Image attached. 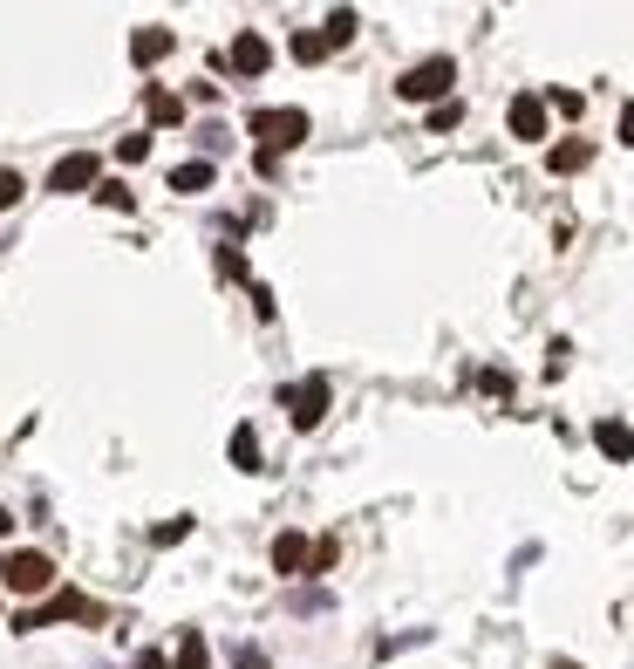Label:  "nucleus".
I'll use <instances>...</instances> for the list:
<instances>
[{
	"label": "nucleus",
	"instance_id": "nucleus-1",
	"mask_svg": "<svg viewBox=\"0 0 634 669\" xmlns=\"http://www.w3.org/2000/svg\"><path fill=\"white\" fill-rule=\"evenodd\" d=\"M48 622H103V608H96L89 594L62 588V594H55V601H41V608H21V615H14V629H21V635L48 629Z\"/></svg>",
	"mask_w": 634,
	"mask_h": 669
},
{
	"label": "nucleus",
	"instance_id": "nucleus-2",
	"mask_svg": "<svg viewBox=\"0 0 634 669\" xmlns=\"http://www.w3.org/2000/svg\"><path fill=\"white\" fill-rule=\"evenodd\" d=\"M450 82H457V62H450V55H430V62L403 69L396 96H403V103H450Z\"/></svg>",
	"mask_w": 634,
	"mask_h": 669
},
{
	"label": "nucleus",
	"instance_id": "nucleus-3",
	"mask_svg": "<svg viewBox=\"0 0 634 669\" xmlns=\"http://www.w3.org/2000/svg\"><path fill=\"white\" fill-rule=\"evenodd\" d=\"M246 130L260 137V158H280V151L307 144V110H253Z\"/></svg>",
	"mask_w": 634,
	"mask_h": 669
},
{
	"label": "nucleus",
	"instance_id": "nucleus-4",
	"mask_svg": "<svg viewBox=\"0 0 634 669\" xmlns=\"http://www.w3.org/2000/svg\"><path fill=\"white\" fill-rule=\"evenodd\" d=\"M0 581H7L14 594H48V588H55V560L35 553V547H21V553H7V560H0Z\"/></svg>",
	"mask_w": 634,
	"mask_h": 669
},
{
	"label": "nucleus",
	"instance_id": "nucleus-5",
	"mask_svg": "<svg viewBox=\"0 0 634 669\" xmlns=\"http://www.w3.org/2000/svg\"><path fill=\"white\" fill-rule=\"evenodd\" d=\"M219 69H232V76H266V69H273V41H266L260 28L232 35V48L219 55Z\"/></svg>",
	"mask_w": 634,
	"mask_h": 669
},
{
	"label": "nucleus",
	"instance_id": "nucleus-6",
	"mask_svg": "<svg viewBox=\"0 0 634 669\" xmlns=\"http://www.w3.org/2000/svg\"><path fill=\"white\" fill-rule=\"evenodd\" d=\"M96 178H103V158L96 151H69L48 171V192H96Z\"/></svg>",
	"mask_w": 634,
	"mask_h": 669
},
{
	"label": "nucleus",
	"instance_id": "nucleus-7",
	"mask_svg": "<svg viewBox=\"0 0 634 669\" xmlns=\"http://www.w3.org/2000/svg\"><path fill=\"white\" fill-rule=\"evenodd\" d=\"M287 410H294V431H314L321 417H328V376H307L287 390Z\"/></svg>",
	"mask_w": 634,
	"mask_h": 669
},
{
	"label": "nucleus",
	"instance_id": "nucleus-8",
	"mask_svg": "<svg viewBox=\"0 0 634 669\" xmlns=\"http://www.w3.org/2000/svg\"><path fill=\"white\" fill-rule=\"evenodd\" d=\"M512 137H525V144H539L546 137V96H512Z\"/></svg>",
	"mask_w": 634,
	"mask_h": 669
},
{
	"label": "nucleus",
	"instance_id": "nucleus-9",
	"mask_svg": "<svg viewBox=\"0 0 634 669\" xmlns=\"http://www.w3.org/2000/svg\"><path fill=\"white\" fill-rule=\"evenodd\" d=\"M587 164H594V144H587V137H566V144L546 151V171H553V178H573V171H587Z\"/></svg>",
	"mask_w": 634,
	"mask_h": 669
},
{
	"label": "nucleus",
	"instance_id": "nucleus-10",
	"mask_svg": "<svg viewBox=\"0 0 634 669\" xmlns=\"http://www.w3.org/2000/svg\"><path fill=\"white\" fill-rule=\"evenodd\" d=\"M307 553H314L307 533H280L273 540V574H307Z\"/></svg>",
	"mask_w": 634,
	"mask_h": 669
},
{
	"label": "nucleus",
	"instance_id": "nucleus-11",
	"mask_svg": "<svg viewBox=\"0 0 634 669\" xmlns=\"http://www.w3.org/2000/svg\"><path fill=\"white\" fill-rule=\"evenodd\" d=\"M164 55H171V28H137V35H130V62H137V69L164 62Z\"/></svg>",
	"mask_w": 634,
	"mask_h": 669
},
{
	"label": "nucleus",
	"instance_id": "nucleus-12",
	"mask_svg": "<svg viewBox=\"0 0 634 669\" xmlns=\"http://www.w3.org/2000/svg\"><path fill=\"white\" fill-rule=\"evenodd\" d=\"M594 444L607 451V458H614V465H628V458H634V431L621 424V417H607V424H594Z\"/></svg>",
	"mask_w": 634,
	"mask_h": 669
},
{
	"label": "nucleus",
	"instance_id": "nucleus-13",
	"mask_svg": "<svg viewBox=\"0 0 634 669\" xmlns=\"http://www.w3.org/2000/svg\"><path fill=\"white\" fill-rule=\"evenodd\" d=\"M232 465H239V472H266L260 465V431H253V424L232 431Z\"/></svg>",
	"mask_w": 634,
	"mask_h": 669
},
{
	"label": "nucleus",
	"instance_id": "nucleus-14",
	"mask_svg": "<svg viewBox=\"0 0 634 669\" xmlns=\"http://www.w3.org/2000/svg\"><path fill=\"white\" fill-rule=\"evenodd\" d=\"M171 192H212V164H205V158L178 164V171H171Z\"/></svg>",
	"mask_w": 634,
	"mask_h": 669
},
{
	"label": "nucleus",
	"instance_id": "nucleus-15",
	"mask_svg": "<svg viewBox=\"0 0 634 669\" xmlns=\"http://www.w3.org/2000/svg\"><path fill=\"white\" fill-rule=\"evenodd\" d=\"M171 669H212V649H205V635H198V629H185V642H178Z\"/></svg>",
	"mask_w": 634,
	"mask_h": 669
},
{
	"label": "nucleus",
	"instance_id": "nucleus-16",
	"mask_svg": "<svg viewBox=\"0 0 634 669\" xmlns=\"http://www.w3.org/2000/svg\"><path fill=\"white\" fill-rule=\"evenodd\" d=\"M96 198H103L110 212H137V192H130L123 178H96Z\"/></svg>",
	"mask_w": 634,
	"mask_h": 669
},
{
	"label": "nucleus",
	"instance_id": "nucleus-17",
	"mask_svg": "<svg viewBox=\"0 0 634 669\" xmlns=\"http://www.w3.org/2000/svg\"><path fill=\"white\" fill-rule=\"evenodd\" d=\"M144 110H150V117H157V123H178V117H185V103H178V96H164L157 82H150V89H144Z\"/></svg>",
	"mask_w": 634,
	"mask_h": 669
},
{
	"label": "nucleus",
	"instance_id": "nucleus-18",
	"mask_svg": "<svg viewBox=\"0 0 634 669\" xmlns=\"http://www.w3.org/2000/svg\"><path fill=\"white\" fill-rule=\"evenodd\" d=\"M321 41H328V48L355 41V14H348V7H335V14H328V28H321Z\"/></svg>",
	"mask_w": 634,
	"mask_h": 669
},
{
	"label": "nucleus",
	"instance_id": "nucleus-19",
	"mask_svg": "<svg viewBox=\"0 0 634 669\" xmlns=\"http://www.w3.org/2000/svg\"><path fill=\"white\" fill-rule=\"evenodd\" d=\"M321 55H328L321 28H300V35H294V62H321Z\"/></svg>",
	"mask_w": 634,
	"mask_h": 669
},
{
	"label": "nucleus",
	"instance_id": "nucleus-20",
	"mask_svg": "<svg viewBox=\"0 0 634 669\" xmlns=\"http://www.w3.org/2000/svg\"><path fill=\"white\" fill-rule=\"evenodd\" d=\"M457 123H464V103H457V96H450V103H437V110H430V130H457Z\"/></svg>",
	"mask_w": 634,
	"mask_h": 669
},
{
	"label": "nucleus",
	"instance_id": "nucleus-21",
	"mask_svg": "<svg viewBox=\"0 0 634 669\" xmlns=\"http://www.w3.org/2000/svg\"><path fill=\"white\" fill-rule=\"evenodd\" d=\"M21 192H28V185H21V171H0V212H14Z\"/></svg>",
	"mask_w": 634,
	"mask_h": 669
},
{
	"label": "nucleus",
	"instance_id": "nucleus-22",
	"mask_svg": "<svg viewBox=\"0 0 634 669\" xmlns=\"http://www.w3.org/2000/svg\"><path fill=\"white\" fill-rule=\"evenodd\" d=\"M335 540H314V553H307V574H328V567H335Z\"/></svg>",
	"mask_w": 634,
	"mask_h": 669
},
{
	"label": "nucleus",
	"instance_id": "nucleus-23",
	"mask_svg": "<svg viewBox=\"0 0 634 669\" xmlns=\"http://www.w3.org/2000/svg\"><path fill=\"white\" fill-rule=\"evenodd\" d=\"M219 274L225 280H246V253H239V246H219Z\"/></svg>",
	"mask_w": 634,
	"mask_h": 669
},
{
	"label": "nucleus",
	"instance_id": "nucleus-24",
	"mask_svg": "<svg viewBox=\"0 0 634 669\" xmlns=\"http://www.w3.org/2000/svg\"><path fill=\"white\" fill-rule=\"evenodd\" d=\"M546 110H560V117H580V89H553V96H546Z\"/></svg>",
	"mask_w": 634,
	"mask_h": 669
},
{
	"label": "nucleus",
	"instance_id": "nucleus-25",
	"mask_svg": "<svg viewBox=\"0 0 634 669\" xmlns=\"http://www.w3.org/2000/svg\"><path fill=\"white\" fill-rule=\"evenodd\" d=\"M116 158H123V164H144L150 158V137H123V144H116Z\"/></svg>",
	"mask_w": 634,
	"mask_h": 669
},
{
	"label": "nucleus",
	"instance_id": "nucleus-26",
	"mask_svg": "<svg viewBox=\"0 0 634 669\" xmlns=\"http://www.w3.org/2000/svg\"><path fill=\"white\" fill-rule=\"evenodd\" d=\"M185 533H191V519H171V526H157V547H178Z\"/></svg>",
	"mask_w": 634,
	"mask_h": 669
},
{
	"label": "nucleus",
	"instance_id": "nucleus-27",
	"mask_svg": "<svg viewBox=\"0 0 634 669\" xmlns=\"http://www.w3.org/2000/svg\"><path fill=\"white\" fill-rule=\"evenodd\" d=\"M137 669H171V656L164 649H137Z\"/></svg>",
	"mask_w": 634,
	"mask_h": 669
},
{
	"label": "nucleus",
	"instance_id": "nucleus-28",
	"mask_svg": "<svg viewBox=\"0 0 634 669\" xmlns=\"http://www.w3.org/2000/svg\"><path fill=\"white\" fill-rule=\"evenodd\" d=\"M621 144H634V103L621 110Z\"/></svg>",
	"mask_w": 634,
	"mask_h": 669
},
{
	"label": "nucleus",
	"instance_id": "nucleus-29",
	"mask_svg": "<svg viewBox=\"0 0 634 669\" xmlns=\"http://www.w3.org/2000/svg\"><path fill=\"white\" fill-rule=\"evenodd\" d=\"M0 533H14V512H7V506H0Z\"/></svg>",
	"mask_w": 634,
	"mask_h": 669
},
{
	"label": "nucleus",
	"instance_id": "nucleus-30",
	"mask_svg": "<svg viewBox=\"0 0 634 669\" xmlns=\"http://www.w3.org/2000/svg\"><path fill=\"white\" fill-rule=\"evenodd\" d=\"M553 669H573V663H553Z\"/></svg>",
	"mask_w": 634,
	"mask_h": 669
}]
</instances>
